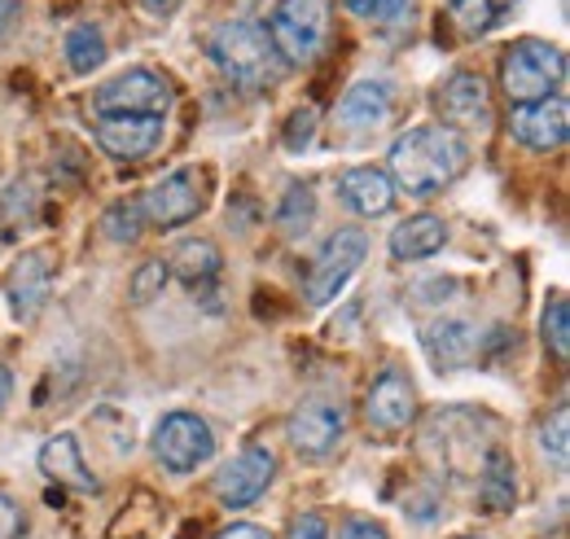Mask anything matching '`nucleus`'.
Wrapping results in <instances>:
<instances>
[{
    "label": "nucleus",
    "mask_w": 570,
    "mask_h": 539,
    "mask_svg": "<svg viewBox=\"0 0 570 539\" xmlns=\"http://www.w3.org/2000/svg\"><path fill=\"white\" fill-rule=\"evenodd\" d=\"M167 272H176L185 285H207L215 272H219V251H215L207 237H189V242H180L176 251H171V264Z\"/></svg>",
    "instance_id": "nucleus-22"
},
{
    "label": "nucleus",
    "mask_w": 570,
    "mask_h": 539,
    "mask_svg": "<svg viewBox=\"0 0 570 539\" xmlns=\"http://www.w3.org/2000/svg\"><path fill=\"white\" fill-rule=\"evenodd\" d=\"M338 194H343V203L352 206L356 215H364V219L386 215V210L395 206V185H391V176L377 171V167H352V171L338 180Z\"/></svg>",
    "instance_id": "nucleus-18"
},
{
    "label": "nucleus",
    "mask_w": 570,
    "mask_h": 539,
    "mask_svg": "<svg viewBox=\"0 0 570 539\" xmlns=\"http://www.w3.org/2000/svg\"><path fill=\"white\" fill-rule=\"evenodd\" d=\"M312 219H316V194L307 185H289L277 206V228L285 237H303L312 228Z\"/></svg>",
    "instance_id": "nucleus-24"
},
{
    "label": "nucleus",
    "mask_w": 570,
    "mask_h": 539,
    "mask_svg": "<svg viewBox=\"0 0 570 539\" xmlns=\"http://www.w3.org/2000/svg\"><path fill=\"white\" fill-rule=\"evenodd\" d=\"M106 237L110 242H137L141 237V206L119 203L106 210Z\"/></svg>",
    "instance_id": "nucleus-28"
},
{
    "label": "nucleus",
    "mask_w": 570,
    "mask_h": 539,
    "mask_svg": "<svg viewBox=\"0 0 570 539\" xmlns=\"http://www.w3.org/2000/svg\"><path fill=\"white\" fill-rule=\"evenodd\" d=\"M343 4H347L356 18H368V0H343Z\"/></svg>",
    "instance_id": "nucleus-39"
},
{
    "label": "nucleus",
    "mask_w": 570,
    "mask_h": 539,
    "mask_svg": "<svg viewBox=\"0 0 570 539\" xmlns=\"http://www.w3.org/2000/svg\"><path fill=\"white\" fill-rule=\"evenodd\" d=\"M470 167V145L465 136L430 124L413 128L391 145V185L404 189L409 198H434L443 194L452 180H461Z\"/></svg>",
    "instance_id": "nucleus-1"
},
{
    "label": "nucleus",
    "mask_w": 570,
    "mask_h": 539,
    "mask_svg": "<svg viewBox=\"0 0 570 539\" xmlns=\"http://www.w3.org/2000/svg\"><path fill=\"white\" fill-rule=\"evenodd\" d=\"M207 53H212V62L233 84H246V88L277 84V75L285 67L282 58H277V49H273V40H268V31L255 18H228V22H219L212 36H207Z\"/></svg>",
    "instance_id": "nucleus-2"
},
{
    "label": "nucleus",
    "mask_w": 570,
    "mask_h": 539,
    "mask_svg": "<svg viewBox=\"0 0 570 539\" xmlns=\"http://www.w3.org/2000/svg\"><path fill=\"white\" fill-rule=\"evenodd\" d=\"M509 133H513V140H522L527 149H540V154L562 149V145H567V133H570L567 101H562V97H544V101H527V106H518L513 119H509Z\"/></svg>",
    "instance_id": "nucleus-13"
},
{
    "label": "nucleus",
    "mask_w": 570,
    "mask_h": 539,
    "mask_svg": "<svg viewBox=\"0 0 570 539\" xmlns=\"http://www.w3.org/2000/svg\"><path fill=\"white\" fill-rule=\"evenodd\" d=\"M409 13H413V0H368V18L382 22V27L409 22Z\"/></svg>",
    "instance_id": "nucleus-30"
},
{
    "label": "nucleus",
    "mask_w": 570,
    "mask_h": 539,
    "mask_svg": "<svg viewBox=\"0 0 570 539\" xmlns=\"http://www.w3.org/2000/svg\"><path fill=\"white\" fill-rule=\"evenodd\" d=\"M540 330H544L549 351H553L558 360H570V303H567V294H553V298H549Z\"/></svg>",
    "instance_id": "nucleus-25"
},
{
    "label": "nucleus",
    "mask_w": 570,
    "mask_h": 539,
    "mask_svg": "<svg viewBox=\"0 0 570 539\" xmlns=\"http://www.w3.org/2000/svg\"><path fill=\"white\" fill-rule=\"evenodd\" d=\"M18 13H22V4H18V0H0V40H4L9 31H13Z\"/></svg>",
    "instance_id": "nucleus-36"
},
{
    "label": "nucleus",
    "mask_w": 570,
    "mask_h": 539,
    "mask_svg": "<svg viewBox=\"0 0 570 539\" xmlns=\"http://www.w3.org/2000/svg\"><path fill=\"white\" fill-rule=\"evenodd\" d=\"M167 264L163 259H145L137 276H132V303H149V298H158L163 294V285H167Z\"/></svg>",
    "instance_id": "nucleus-29"
},
{
    "label": "nucleus",
    "mask_w": 570,
    "mask_h": 539,
    "mask_svg": "<svg viewBox=\"0 0 570 539\" xmlns=\"http://www.w3.org/2000/svg\"><path fill=\"white\" fill-rule=\"evenodd\" d=\"M67 62H71L75 75H92V70L106 62V40L92 22H79L67 31Z\"/></svg>",
    "instance_id": "nucleus-23"
},
{
    "label": "nucleus",
    "mask_w": 570,
    "mask_h": 539,
    "mask_svg": "<svg viewBox=\"0 0 570 539\" xmlns=\"http://www.w3.org/2000/svg\"><path fill=\"white\" fill-rule=\"evenodd\" d=\"M163 140V115H101L97 145L119 163H141Z\"/></svg>",
    "instance_id": "nucleus-12"
},
{
    "label": "nucleus",
    "mask_w": 570,
    "mask_h": 539,
    "mask_svg": "<svg viewBox=\"0 0 570 539\" xmlns=\"http://www.w3.org/2000/svg\"><path fill=\"white\" fill-rule=\"evenodd\" d=\"M364 255H368L364 228H338V233L321 246V255H316V264H312L307 303H312V307H325L330 298H338V290L356 276V268L364 264Z\"/></svg>",
    "instance_id": "nucleus-5"
},
{
    "label": "nucleus",
    "mask_w": 570,
    "mask_h": 539,
    "mask_svg": "<svg viewBox=\"0 0 570 539\" xmlns=\"http://www.w3.org/2000/svg\"><path fill=\"white\" fill-rule=\"evenodd\" d=\"M49 290H53V264H49V255L31 251V255L13 259V268L4 276V298H9L13 321H36L40 307L49 303Z\"/></svg>",
    "instance_id": "nucleus-14"
},
{
    "label": "nucleus",
    "mask_w": 570,
    "mask_h": 539,
    "mask_svg": "<svg viewBox=\"0 0 570 539\" xmlns=\"http://www.w3.org/2000/svg\"><path fill=\"white\" fill-rule=\"evenodd\" d=\"M364 412H368V425L395 434V430H404V425L413 421V412H417V391H413V382H409L400 369H386V373L368 386Z\"/></svg>",
    "instance_id": "nucleus-15"
},
{
    "label": "nucleus",
    "mask_w": 570,
    "mask_h": 539,
    "mask_svg": "<svg viewBox=\"0 0 570 539\" xmlns=\"http://www.w3.org/2000/svg\"><path fill=\"white\" fill-rule=\"evenodd\" d=\"M154 457L171 473H189L198 465H207L215 457V434L212 425L194 412H171L158 421L154 430Z\"/></svg>",
    "instance_id": "nucleus-7"
},
{
    "label": "nucleus",
    "mask_w": 570,
    "mask_h": 539,
    "mask_svg": "<svg viewBox=\"0 0 570 539\" xmlns=\"http://www.w3.org/2000/svg\"><path fill=\"white\" fill-rule=\"evenodd\" d=\"M22 531H27V518H22L18 500H9L0 491V539H22Z\"/></svg>",
    "instance_id": "nucleus-31"
},
{
    "label": "nucleus",
    "mask_w": 570,
    "mask_h": 539,
    "mask_svg": "<svg viewBox=\"0 0 570 539\" xmlns=\"http://www.w3.org/2000/svg\"><path fill=\"white\" fill-rule=\"evenodd\" d=\"M434 106H439L443 128H452V133H461V128H483V124L492 119L488 84H483L474 70H456V75H448L443 88H439V97H434Z\"/></svg>",
    "instance_id": "nucleus-11"
},
{
    "label": "nucleus",
    "mask_w": 570,
    "mask_h": 539,
    "mask_svg": "<svg viewBox=\"0 0 570 539\" xmlns=\"http://www.w3.org/2000/svg\"><path fill=\"white\" fill-rule=\"evenodd\" d=\"M285 539H330V527H325L321 513H298V518L289 522Z\"/></svg>",
    "instance_id": "nucleus-32"
},
{
    "label": "nucleus",
    "mask_w": 570,
    "mask_h": 539,
    "mask_svg": "<svg viewBox=\"0 0 570 539\" xmlns=\"http://www.w3.org/2000/svg\"><path fill=\"white\" fill-rule=\"evenodd\" d=\"M137 206L154 228H180L207 206V176L198 167H180V171L163 176L154 189H145Z\"/></svg>",
    "instance_id": "nucleus-6"
},
{
    "label": "nucleus",
    "mask_w": 570,
    "mask_h": 539,
    "mask_svg": "<svg viewBox=\"0 0 570 539\" xmlns=\"http://www.w3.org/2000/svg\"><path fill=\"white\" fill-rule=\"evenodd\" d=\"M268 40L285 67H307L330 40V0H282L268 22Z\"/></svg>",
    "instance_id": "nucleus-4"
},
{
    "label": "nucleus",
    "mask_w": 570,
    "mask_h": 539,
    "mask_svg": "<svg viewBox=\"0 0 570 539\" xmlns=\"http://www.w3.org/2000/svg\"><path fill=\"white\" fill-rule=\"evenodd\" d=\"M343 430H347V408L338 404V400H325V395L303 400V404L289 412V421H285L289 448H294L298 457H312V461L330 457V452L338 448Z\"/></svg>",
    "instance_id": "nucleus-8"
},
{
    "label": "nucleus",
    "mask_w": 570,
    "mask_h": 539,
    "mask_svg": "<svg viewBox=\"0 0 570 539\" xmlns=\"http://www.w3.org/2000/svg\"><path fill=\"white\" fill-rule=\"evenodd\" d=\"M509 4H513V0H492V9H497V18H500V13H504V9H509Z\"/></svg>",
    "instance_id": "nucleus-40"
},
{
    "label": "nucleus",
    "mask_w": 570,
    "mask_h": 539,
    "mask_svg": "<svg viewBox=\"0 0 570 539\" xmlns=\"http://www.w3.org/2000/svg\"><path fill=\"white\" fill-rule=\"evenodd\" d=\"M500 84H504L513 106L558 97V88L567 84V53L558 45H544V40H518L500 58Z\"/></svg>",
    "instance_id": "nucleus-3"
},
{
    "label": "nucleus",
    "mask_w": 570,
    "mask_h": 539,
    "mask_svg": "<svg viewBox=\"0 0 570 539\" xmlns=\"http://www.w3.org/2000/svg\"><path fill=\"white\" fill-rule=\"evenodd\" d=\"M395 110V92L386 79H360L347 88V97L338 101V128L347 133H368V128H382Z\"/></svg>",
    "instance_id": "nucleus-16"
},
{
    "label": "nucleus",
    "mask_w": 570,
    "mask_h": 539,
    "mask_svg": "<svg viewBox=\"0 0 570 539\" xmlns=\"http://www.w3.org/2000/svg\"><path fill=\"white\" fill-rule=\"evenodd\" d=\"M461 539H483V536H461Z\"/></svg>",
    "instance_id": "nucleus-41"
},
{
    "label": "nucleus",
    "mask_w": 570,
    "mask_h": 539,
    "mask_svg": "<svg viewBox=\"0 0 570 539\" xmlns=\"http://www.w3.org/2000/svg\"><path fill=\"white\" fill-rule=\"evenodd\" d=\"M273 473H277V457L268 448L250 443V448H242L224 470L215 473V496L228 509H246V504H255L268 491Z\"/></svg>",
    "instance_id": "nucleus-10"
},
{
    "label": "nucleus",
    "mask_w": 570,
    "mask_h": 539,
    "mask_svg": "<svg viewBox=\"0 0 570 539\" xmlns=\"http://www.w3.org/2000/svg\"><path fill=\"white\" fill-rule=\"evenodd\" d=\"M40 470H45V478H53V482H62V487L97 491V478L83 465L75 434H58V439H49V443L40 448Z\"/></svg>",
    "instance_id": "nucleus-19"
},
{
    "label": "nucleus",
    "mask_w": 570,
    "mask_h": 539,
    "mask_svg": "<svg viewBox=\"0 0 570 539\" xmlns=\"http://www.w3.org/2000/svg\"><path fill=\"white\" fill-rule=\"evenodd\" d=\"M167 106H171V88H167L163 75H154L149 67H132L124 75H115L92 97L97 115H167Z\"/></svg>",
    "instance_id": "nucleus-9"
},
{
    "label": "nucleus",
    "mask_w": 570,
    "mask_h": 539,
    "mask_svg": "<svg viewBox=\"0 0 570 539\" xmlns=\"http://www.w3.org/2000/svg\"><path fill=\"white\" fill-rule=\"evenodd\" d=\"M312 133H316V115H312V110H298V115L289 119V128H285V145L298 149V145L312 140Z\"/></svg>",
    "instance_id": "nucleus-34"
},
{
    "label": "nucleus",
    "mask_w": 570,
    "mask_h": 539,
    "mask_svg": "<svg viewBox=\"0 0 570 539\" xmlns=\"http://www.w3.org/2000/svg\"><path fill=\"white\" fill-rule=\"evenodd\" d=\"M338 539H391V536H386V527L373 522V518H347V522L338 527Z\"/></svg>",
    "instance_id": "nucleus-33"
},
{
    "label": "nucleus",
    "mask_w": 570,
    "mask_h": 539,
    "mask_svg": "<svg viewBox=\"0 0 570 539\" xmlns=\"http://www.w3.org/2000/svg\"><path fill=\"white\" fill-rule=\"evenodd\" d=\"M479 496H483V504H488L492 513L513 509V500H518V473H513V457H509L504 448H492V452L483 457V470H479Z\"/></svg>",
    "instance_id": "nucleus-21"
},
{
    "label": "nucleus",
    "mask_w": 570,
    "mask_h": 539,
    "mask_svg": "<svg viewBox=\"0 0 570 539\" xmlns=\"http://www.w3.org/2000/svg\"><path fill=\"white\" fill-rule=\"evenodd\" d=\"M215 539H273L264 527H250V522H237V527H224Z\"/></svg>",
    "instance_id": "nucleus-35"
},
{
    "label": "nucleus",
    "mask_w": 570,
    "mask_h": 539,
    "mask_svg": "<svg viewBox=\"0 0 570 539\" xmlns=\"http://www.w3.org/2000/svg\"><path fill=\"white\" fill-rule=\"evenodd\" d=\"M443 242H448L443 219H434V215H413V219H404V224L391 233V255L404 259V264H413V259L439 255Z\"/></svg>",
    "instance_id": "nucleus-20"
},
{
    "label": "nucleus",
    "mask_w": 570,
    "mask_h": 539,
    "mask_svg": "<svg viewBox=\"0 0 570 539\" xmlns=\"http://www.w3.org/2000/svg\"><path fill=\"white\" fill-rule=\"evenodd\" d=\"M540 452L553 461V465H567L570 461V408L558 404L553 416L540 425Z\"/></svg>",
    "instance_id": "nucleus-26"
},
{
    "label": "nucleus",
    "mask_w": 570,
    "mask_h": 539,
    "mask_svg": "<svg viewBox=\"0 0 570 539\" xmlns=\"http://www.w3.org/2000/svg\"><path fill=\"white\" fill-rule=\"evenodd\" d=\"M422 346L434 360V369H461L470 364L474 346H479V330L470 321H456V316H439L422 330Z\"/></svg>",
    "instance_id": "nucleus-17"
},
{
    "label": "nucleus",
    "mask_w": 570,
    "mask_h": 539,
    "mask_svg": "<svg viewBox=\"0 0 570 539\" xmlns=\"http://www.w3.org/2000/svg\"><path fill=\"white\" fill-rule=\"evenodd\" d=\"M452 22L465 31V36H483L492 31L500 18L492 9V0H452Z\"/></svg>",
    "instance_id": "nucleus-27"
},
{
    "label": "nucleus",
    "mask_w": 570,
    "mask_h": 539,
    "mask_svg": "<svg viewBox=\"0 0 570 539\" xmlns=\"http://www.w3.org/2000/svg\"><path fill=\"white\" fill-rule=\"evenodd\" d=\"M13 400V373L0 364V412H4V404Z\"/></svg>",
    "instance_id": "nucleus-38"
},
{
    "label": "nucleus",
    "mask_w": 570,
    "mask_h": 539,
    "mask_svg": "<svg viewBox=\"0 0 570 539\" xmlns=\"http://www.w3.org/2000/svg\"><path fill=\"white\" fill-rule=\"evenodd\" d=\"M145 13H154V18H167L171 9H180V0H141Z\"/></svg>",
    "instance_id": "nucleus-37"
}]
</instances>
